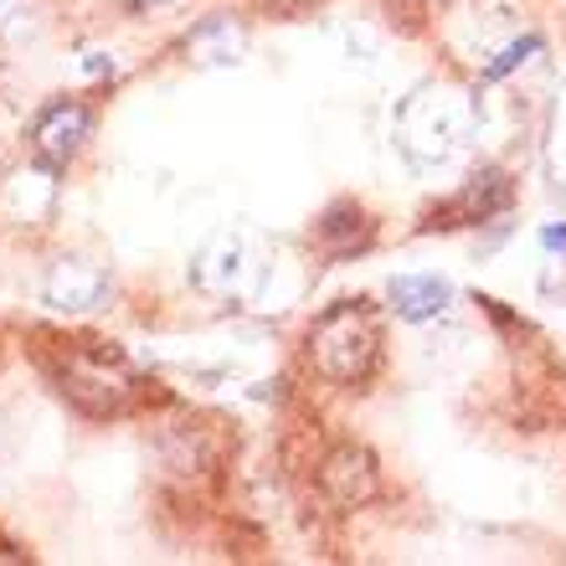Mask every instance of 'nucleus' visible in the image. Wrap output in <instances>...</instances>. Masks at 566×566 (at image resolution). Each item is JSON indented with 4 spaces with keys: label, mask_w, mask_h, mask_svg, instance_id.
I'll list each match as a JSON object with an SVG mask.
<instances>
[{
    "label": "nucleus",
    "mask_w": 566,
    "mask_h": 566,
    "mask_svg": "<svg viewBox=\"0 0 566 566\" xmlns=\"http://www.w3.org/2000/svg\"><path fill=\"white\" fill-rule=\"evenodd\" d=\"M391 135H397V149L412 165H422V170L448 165L469 145V135H474V104L453 83H418L397 104Z\"/></svg>",
    "instance_id": "obj_1"
},
{
    "label": "nucleus",
    "mask_w": 566,
    "mask_h": 566,
    "mask_svg": "<svg viewBox=\"0 0 566 566\" xmlns=\"http://www.w3.org/2000/svg\"><path fill=\"white\" fill-rule=\"evenodd\" d=\"M376 350H381V325L376 314L356 298H345L335 310H325L310 329V360L314 371L335 381V387H350L376 366Z\"/></svg>",
    "instance_id": "obj_2"
},
{
    "label": "nucleus",
    "mask_w": 566,
    "mask_h": 566,
    "mask_svg": "<svg viewBox=\"0 0 566 566\" xmlns=\"http://www.w3.org/2000/svg\"><path fill=\"white\" fill-rule=\"evenodd\" d=\"M263 273H269V258H263L253 232H217L191 258L196 289L217 298H253L263 289Z\"/></svg>",
    "instance_id": "obj_3"
},
{
    "label": "nucleus",
    "mask_w": 566,
    "mask_h": 566,
    "mask_svg": "<svg viewBox=\"0 0 566 566\" xmlns=\"http://www.w3.org/2000/svg\"><path fill=\"white\" fill-rule=\"evenodd\" d=\"M57 387L73 407H83L93 418H108V412L124 407L135 381H129V366L114 350H104V345H73L57 366Z\"/></svg>",
    "instance_id": "obj_4"
},
{
    "label": "nucleus",
    "mask_w": 566,
    "mask_h": 566,
    "mask_svg": "<svg viewBox=\"0 0 566 566\" xmlns=\"http://www.w3.org/2000/svg\"><path fill=\"white\" fill-rule=\"evenodd\" d=\"M42 298L62 314L98 310L108 298V273L98 269V263H88V258H57L42 279Z\"/></svg>",
    "instance_id": "obj_5"
},
{
    "label": "nucleus",
    "mask_w": 566,
    "mask_h": 566,
    "mask_svg": "<svg viewBox=\"0 0 566 566\" xmlns=\"http://www.w3.org/2000/svg\"><path fill=\"white\" fill-rule=\"evenodd\" d=\"M93 119L83 104H52L36 114V124H31V149L42 155V165H67L83 149V139H88Z\"/></svg>",
    "instance_id": "obj_6"
},
{
    "label": "nucleus",
    "mask_w": 566,
    "mask_h": 566,
    "mask_svg": "<svg viewBox=\"0 0 566 566\" xmlns=\"http://www.w3.org/2000/svg\"><path fill=\"white\" fill-rule=\"evenodd\" d=\"M319 484H325V494L340 510L366 505V500L376 494V459L366 453V448H356V443L335 448V453L325 459V469H319Z\"/></svg>",
    "instance_id": "obj_7"
},
{
    "label": "nucleus",
    "mask_w": 566,
    "mask_h": 566,
    "mask_svg": "<svg viewBox=\"0 0 566 566\" xmlns=\"http://www.w3.org/2000/svg\"><path fill=\"white\" fill-rule=\"evenodd\" d=\"M387 298H391V310H397V319L422 325V319H438L453 304V283L438 279V273H397L387 283Z\"/></svg>",
    "instance_id": "obj_8"
},
{
    "label": "nucleus",
    "mask_w": 566,
    "mask_h": 566,
    "mask_svg": "<svg viewBox=\"0 0 566 566\" xmlns=\"http://www.w3.org/2000/svg\"><path fill=\"white\" fill-rule=\"evenodd\" d=\"M52 196H57V186H52V165H31V170H15L6 186H0V217L15 227H36L52 211Z\"/></svg>",
    "instance_id": "obj_9"
},
{
    "label": "nucleus",
    "mask_w": 566,
    "mask_h": 566,
    "mask_svg": "<svg viewBox=\"0 0 566 566\" xmlns=\"http://www.w3.org/2000/svg\"><path fill=\"white\" fill-rule=\"evenodd\" d=\"M510 201V180L500 176V170H484V176H474L469 186H463L453 201H448L443 211H432L428 227H463V222H479V217H494V211Z\"/></svg>",
    "instance_id": "obj_10"
},
{
    "label": "nucleus",
    "mask_w": 566,
    "mask_h": 566,
    "mask_svg": "<svg viewBox=\"0 0 566 566\" xmlns=\"http://www.w3.org/2000/svg\"><path fill=\"white\" fill-rule=\"evenodd\" d=\"M242 46H248V36H242L238 21L232 15H211L186 36V62H196V67H232L242 57Z\"/></svg>",
    "instance_id": "obj_11"
},
{
    "label": "nucleus",
    "mask_w": 566,
    "mask_h": 566,
    "mask_svg": "<svg viewBox=\"0 0 566 566\" xmlns=\"http://www.w3.org/2000/svg\"><path fill=\"white\" fill-rule=\"evenodd\" d=\"M525 52H541V36H525V42H515L500 62H490V77H505L510 67H515V62H525Z\"/></svg>",
    "instance_id": "obj_12"
},
{
    "label": "nucleus",
    "mask_w": 566,
    "mask_h": 566,
    "mask_svg": "<svg viewBox=\"0 0 566 566\" xmlns=\"http://www.w3.org/2000/svg\"><path fill=\"white\" fill-rule=\"evenodd\" d=\"M541 248H546V253H562V258H566V222H562V227H546V232H541Z\"/></svg>",
    "instance_id": "obj_13"
},
{
    "label": "nucleus",
    "mask_w": 566,
    "mask_h": 566,
    "mask_svg": "<svg viewBox=\"0 0 566 566\" xmlns=\"http://www.w3.org/2000/svg\"><path fill=\"white\" fill-rule=\"evenodd\" d=\"M546 294H562L566 298V258H562V263H552V273H546Z\"/></svg>",
    "instance_id": "obj_14"
},
{
    "label": "nucleus",
    "mask_w": 566,
    "mask_h": 566,
    "mask_svg": "<svg viewBox=\"0 0 566 566\" xmlns=\"http://www.w3.org/2000/svg\"><path fill=\"white\" fill-rule=\"evenodd\" d=\"M129 6H170V0H129Z\"/></svg>",
    "instance_id": "obj_15"
}]
</instances>
